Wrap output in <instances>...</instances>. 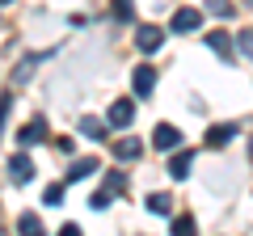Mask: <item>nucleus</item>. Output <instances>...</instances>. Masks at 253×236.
<instances>
[{"label":"nucleus","mask_w":253,"mask_h":236,"mask_svg":"<svg viewBox=\"0 0 253 236\" xmlns=\"http://www.w3.org/2000/svg\"><path fill=\"white\" fill-rule=\"evenodd\" d=\"M131 122H135V101H114L110 114H106V127L123 131V127H131Z\"/></svg>","instance_id":"f257e3e1"},{"label":"nucleus","mask_w":253,"mask_h":236,"mask_svg":"<svg viewBox=\"0 0 253 236\" xmlns=\"http://www.w3.org/2000/svg\"><path fill=\"white\" fill-rule=\"evenodd\" d=\"M199 26H203V13L199 9H177V13H173V21H169L173 34H190V30H199Z\"/></svg>","instance_id":"f03ea898"},{"label":"nucleus","mask_w":253,"mask_h":236,"mask_svg":"<svg viewBox=\"0 0 253 236\" xmlns=\"http://www.w3.org/2000/svg\"><path fill=\"white\" fill-rule=\"evenodd\" d=\"M42 139H46V118H30L26 127L17 131V144L21 148H34V144H42Z\"/></svg>","instance_id":"7ed1b4c3"},{"label":"nucleus","mask_w":253,"mask_h":236,"mask_svg":"<svg viewBox=\"0 0 253 236\" xmlns=\"http://www.w3.org/2000/svg\"><path fill=\"white\" fill-rule=\"evenodd\" d=\"M131 89H135V97H148V93L156 89V68L139 64L135 72H131Z\"/></svg>","instance_id":"20e7f679"},{"label":"nucleus","mask_w":253,"mask_h":236,"mask_svg":"<svg viewBox=\"0 0 253 236\" xmlns=\"http://www.w3.org/2000/svg\"><path fill=\"white\" fill-rule=\"evenodd\" d=\"M152 148H161V152H173V148H181V131L173 127V122H161L152 135Z\"/></svg>","instance_id":"39448f33"},{"label":"nucleus","mask_w":253,"mask_h":236,"mask_svg":"<svg viewBox=\"0 0 253 236\" xmlns=\"http://www.w3.org/2000/svg\"><path fill=\"white\" fill-rule=\"evenodd\" d=\"M135 46L152 55V51H161V46H165V34H161L156 26H139V30H135Z\"/></svg>","instance_id":"423d86ee"},{"label":"nucleus","mask_w":253,"mask_h":236,"mask_svg":"<svg viewBox=\"0 0 253 236\" xmlns=\"http://www.w3.org/2000/svg\"><path fill=\"white\" fill-rule=\"evenodd\" d=\"M203 42H207L211 51L219 55V59H232V55H236V46H232V38H228L224 30H211V34H203Z\"/></svg>","instance_id":"0eeeda50"},{"label":"nucleus","mask_w":253,"mask_h":236,"mask_svg":"<svg viewBox=\"0 0 253 236\" xmlns=\"http://www.w3.org/2000/svg\"><path fill=\"white\" fill-rule=\"evenodd\" d=\"M114 156L118 160H139V156H144V144H139L135 135H123V139H114Z\"/></svg>","instance_id":"6e6552de"},{"label":"nucleus","mask_w":253,"mask_h":236,"mask_svg":"<svg viewBox=\"0 0 253 236\" xmlns=\"http://www.w3.org/2000/svg\"><path fill=\"white\" fill-rule=\"evenodd\" d=\"M9 177H13V182H30V177H34V160H30V156L26 152H17V156H13V160H9Z\"/></svg>","instance_id":"1a4fd4ad"},{"label":"nucleus","mask_w":253,"mask_h":236,"mask_svg":"<svg viewBox=\"0 0 253 236\" xmlns=\"http://www.w3.org/2000/svg\"><path fill=\"white\" fill-rule=\"evenodd\" d=\"M81 135H89V139H97V144H101V139H110V127L101 122V118L84 114V118H81Z\"/></svg>","instance_id":"9d476101"},{"label":"nucleus","mask_w":253,"mask_h":236,"mask_svg":"<svg viewBox=\"0 0 253 236\" xmlns=\"http://www.w3.org/2000/svg\"><path fill=\"white\" fill-rule=\"evenodd\" d=\"M17 232L21 236H46V228H42V219H38L34 211H21L17 215Z\"/></svg>","instance_id":"9b49d317"},{"label":"nucleus","mask_w":253,"mask_h":236,"mask_svg":"<svg viewBox=\"0 0 253 236\" xmlns=\"http://www.w3.org/2000/svg\"><path fill=\"white\" fill-rule=\"evenodd\" d=\"M93 169H97V160H93V156H81V160H72V169H68V186H72V182H84Z\"/></svg>","instance_id":"f8f14e48"},{"label":"nucleus","mask_w":253,"mask_h":236,"mask_svg":"<svg viewBox=\"0 0 253 236\" xmlns=\"http://www.w3.org/2000/svg\"><path fill=\"white\" fill-rule=\"evenodd\" d=\"M232 135H236V122H219V127L207 131V144H211V148H224Z\"/></svg>","instance_id":"ddd939ff"},{"label":"nucleus","mask_w":253,"mask_h":236,"mask_svg":"<svg viewBox=\"0 0 253 236\" xmlns=\"http://www.w3.org/2000/svg\"><path fill=\"white\" fill-rule=\"evenodd\" d=\"M190 164H194V152H177V156L169 160V173L181 182V177H190Z\"/></svg>","instance_id":"4468645a"},{"label":"nucleus","mask_w":253,"mask_h":236,"mask_svg":"<svg viewBox=\"0 0 253 236\" xmlns=\"http://www.w3.org/2000/svg\"><path fill=\"white\" fill-rule=\"evenodd\" d=\"M42 59H46V55H26V59H21V64H17V72H13V80H30V72H34V64H42Z\"/></svg>","instance_id":"2eb2a0df"},{"label":"nucleus","mask_w":253,"mask_h":236,"mask_svg":"<svg viewBox=\"0 0 253 236\" xmlns=\"http://www.w3.org/2000/svg\"><path fill=\"white\" fill-rule=\"evenodd\" d=\"M148 211H152V215H169L173 198H169V194H152V198H148Z\"/></svg>","instance_id":"dca6fc26"},{"label":"nucleus","mask_w":253,"mask_h":236,"mask_svg":"<svg viewBox=\"0 0 253 236\" xmlns=\"http://www.w3.org/2000/svg\"><path fill=\"white\" fill-rule=\"evenodd\" d=\"M101 190H106V194H123L126 190V177H123V173H106V186H101Z\"/></svg>","instance_id":"f3484780"},{"label":"nucleus","mask_w":253,"mask_h":236,"mask_svg":"<svg viewBox=\"0 0 253 236\" xmlns=\"http://www.w3.org/2000/svg\"><path fill=\"white\" fill-rule=\"evenodd\" d=\"M173 236H194V215H177L173 219Z\"/></svg>","instance_id":"a211bd4d"},{"label":"nucleus","mask_w":253,"mask_h":236,"mask_svg":"<svg viewBox=\"0 0 253 236\" xmlns=\"http://www.w3.org/2000/svg\"><path fill=\"white\" fill-rule=\"evenodd\" d=\"M42 202H46V207H59V202H63V186H46V190H42Z\"/></svg>","instance_id":"6ab92c4d"},{"label":"nucleus","mask_w":253,"mask_h":236,"mask_svg":"<svg viewBox=\"0 0 253 236\" xmlns=\"http://www.w3.org/2000/svg\"><path fill=\"white\" fill-rule=\"evenodd\" d=\"M232 46H241V55L249 59V51H253V42H249V30H241V34L232 38Z\"/></svg>","instance_id":"aec40b11"},{"label":"nucleus","mask_w":253,"mask_h":236,"mask_svg":"<svg viewBox=\"0 0 253 236\" xmlns=\"http://www.w3.org/2000/svg\"><path fill=\"white\" fill-rule=\"evenodd\" d=\"M211 13H215V17H232V4H228V0H211Z\"/></svg>","instance_id":"412c9836"},{"label":"nucleus","mask_w":253,"mask_h":236,"mask_svg":"<svg viewBox=\"0 0 253 236\" xmlns=\"http://www.w3.org/2000/svg\"><path fill=\"white\" fill-rule=\"evenodd\" d=\"M114 13H118V21H131L135 9H131V0H114Z\"/></svg>","instance_id":"4be33fe9"},{"label":"nucleus","mask_w":253,"mask_h":236,"mask_svg":"<svg viewBox=\"0 0 253 236\" xmlns=\"http://www.w3.org/2000/svg\"><path fill=\"white\" fill-rule=\"evenodd\" d=\"M89 207H93V211H106V207H110V194H106V190H97V194L89 198Z\"/></svg>","instance_id":"5701e85b"},{"label":"nucleus","mask_w":253,"mask_h":236,"mask_svg":"<svg viewBox=\"0 0 253 236\" xmlns=\"http://www.w3.org/2000/svg\"><path fill=\"white\" fill-rule=\"evenodd\" d=\"M9 110H13V97H9V93H0V131H4V118H9Z\"/></svg>","instance_id":"b1692460"},{"label":"nucleus","mask_w":253,"mask_h":236,"mask_svg":"<svg viewBox=\"0 0 253 236\" xmlns=\"http://www.w3.org/2000/svg\"><path fill=\"white\" fill-rule=\"evenodd\" d=\"M59 236H81V228H76V224H63V228H59Z\"/></svg>","instance_id":"393cba45"},{"label":"nucleus","mask_w":253,"mask_h":236,"mask_svg":"<svg viewBox=\"0 0 253 236\" xmlns=\"http://www.w3.org/2000/svg\"><path fill=\"white\" fill-rule=\"evenodd\" d=\"M0 4H13V0H0Z\"/></svg>","instance_id":"a878e982"}]
</instances>
